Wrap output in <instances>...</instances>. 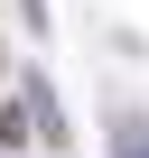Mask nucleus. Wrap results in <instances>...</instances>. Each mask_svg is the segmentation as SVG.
<instances>
[{
	"instance_id": "f257e3e1",
	"label": "nucleus",
	"mask_w": 149,
	"mask_h": 158,
	"mask_svg": "<svg viewBox=\"0 0 149 158\" xmlns=\"http://www.w3.org/2000/svg\"><path fill=\"white\" fill-rule=\"evenodd\" d=\"M112 158H149V121H140V112L112 121Z\"/></svg>"
}]
</instances>
